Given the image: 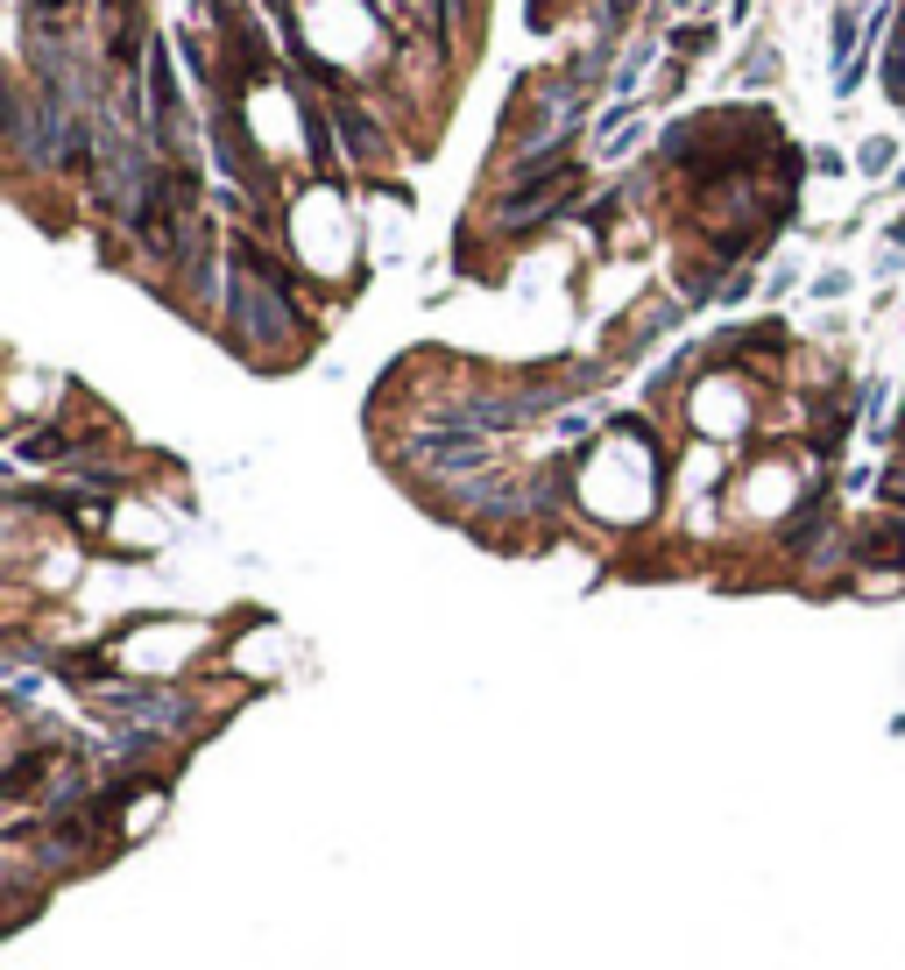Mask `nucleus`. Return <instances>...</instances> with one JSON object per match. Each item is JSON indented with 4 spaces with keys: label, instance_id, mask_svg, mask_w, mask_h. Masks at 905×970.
<instances>
[{
    "label": "nucleus",
    "instance_id": "f257e3e1",
    "mask_svg": "<svg viewBox=\"0 0 905 970\" xmlns=\"http://www.w3.org/2000/svg\"><path fill=\"white\" fill-rule=\"evenodd\" d=\"M99 709L120 715L128 729H149V737L191 723V694H177V688H107V694H99Z\"/></svg>",
    "mask_w": 905,
    "mask_h": 970
}]
</instances>
